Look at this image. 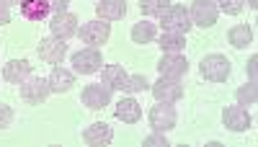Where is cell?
Masks as SVG:
<instances>
[{
  "label": "cell",
  "mask_w": 258,
  "mask_h": 147,
  "mask_svg": "<svg viewBox=\"0 0 258 147\" xmlns=\"http://www.w3.org/2000/svg\"><path fill=\"white\" fill-rule=\"evenodd\" d=\"M145 147H168V139L163 132H153L150 137H145Z\"/></svg>",
  "instance_id": "cell-28"
},
{
  "label": "cell",
  "mask_w": 258,
  "mask_h": 147,
  "mask_svg": "<svg viewBox=\"0 0 258 147\" xmlns=\"http://www.w3.org/2000/svg\"><path fill=\"white\" fill-rule=\"evenodd\" d=\"M49 83L47 78H29L26 83H21V101L31 103V106H39V103H44L47 96H49Z\"/></svg>",
  "instance_id": "cell-6"
},
{
  "label": "cell",
  "mask_w": 258,
  "mask_h": 147,
  "mask_svg": "<svg viewBox=\"0 0 258 147\" xmlns=\"http://www.w3.org/2000/svg\"><path fill=\"white\" fill-rule=\"evenodd\" d=\"M78 36H80L83 44L101 47V44H106V39L111 36V24L103 21V18L88 21V24H83V29H78Z\"/></svg>",
  "instance_id": "cell-4"
},
{
  "label": "cell",
  "mask_w": 258,
  "mask_h": 147,
  "mask_svg": "<svg viewBox=\"0 0 258 147\" xmlns=\"http://www.w3.org/2000/svg\"><path fill=\"white\" fill-rule=\"evenodd\" d=\"M158 18H160V26H163V31H178V34H188V29L194 26L186 6H168V8H165V11L158 16Z\"/></svg>",
  "instance_id": "cell-1"
},
{
  "label": "cell",
  "mask_w": 258,
  "mask_h": 147,
  "mask_svg": "<svg viewBox=\"0 0 258 147\" xmlns=\"http://www.w3.org/2000/svg\"><path fill=\"white\" fill-rule=\"evenodd\" d=\"M170 6V0H140V11L145 16H160Z\"/></svg>",
  "instance_id": "cell-25"
},
{
  "label": "cell",
  "mask_w": 258,
  "mask_h": 147,
  "mask_svg": "<svg viewBox=\"0 0 258 147\" xmlns=\"http://www.w3.org/2000/svg\"><path fill=\"white\" fill-rule=\"evenodd\" d=\"M73 67L80 75H93V72H98L103 67V57H101V52L96 47L80 49V52L73 54Z\"/></svg>",
  "instance_id": "cell-7"
},
{
  "label": "cell",
  "mask_w": 258,
  "mask_h": 147,
  "mask_svg": "<svg viewBox=\"0 0 258 147\" xmlns=\"http://www.w3.org/2000/svg\"><path fill=\"white\" fill-rule=\"evenodd\" d=\"M245 3H248L250 8H258V0H245Z\"/></svg>",
  "instance_id": "cell-33"
},
{
  "label": "cell",
  "mask_w": 258,
  "mask_h": 147,
  "mask_svg": "<svg viewBox=\"0 0 258 147\" xmlns=\"http://www.w3.org/2000/svg\"><path fill=\"white\" fill-rule=\"evenodd\" d=\"M227 39H230V44L235 47V49H245L250 41H253V29L250 26H245V24H240V26H232L230 29V34H227Z\"/></svg>",
  "instance_id": "cell-22"
},
{
  "label": "cell",
  "mask_w": 258,
  "mask_h": 147,
  "mask_svg": "<svg viewBox=\"0 0 258 147\" xmlns=\"http://www.w3.org/2000/svg\"><path fill=\"white\" fill-rule=\"evenodd\" d=\"M222 124L230 132H245L250 127V114L240 106V103H238V106H227L222 111Z\"/></svg>",
  "instance_id": "cell-14"
},
{
  "label": "cell",
  "mask_w": 258,
  "mask_h": 147,
  "mask_svg": "<svg viewBox=\"0 0 258 147\" xmlns=\"http://www.w3.org/2000/svg\"><path fill=\"white\" fill-rule=\"evenodd\" d=\"M255 65H258V57L253 54V57H250V62H248V75H250V80H253V83H255Z\"/></svg>",
  "instance_id": "cell-32"
},
{
  "label": "cell",
  "mask_w": 258,
  "mask_h": 147,
  "mask_svg": "<svg viewBox=\"0 0 258 147\" xmlns=\"http://www.w3.org/2000/svg\"><path fill=\"white\" fill-rule=\"evenodd\" d=\"M49 3H52V8L57 13H64V11H68V6H70V0H49Z\"/></svg>",
  "instance_id": "cell-30"
},
{
  "label": "cell",
  "mask_w": 258,
  "mask_h": 147,
  "mask_svg": "<svg viewBox=\"0 0 258 147\" xmlns=\"http://www.w3.org/2000/svg\"><path fill=\"white\" fill-rule=\"evenodd\" d=\"M150 91H153L155 101H163V103H176L183 98V86H181V80H173V78H163L158 83H153L150 86Z\"/></svg>",
  "instance_id": "cell-8"
},
{
  "label": "cell",
  "mask_w": 258,
  "mask_h": 147,
  "mask_svg": "<svg viewBox=\"0 0 258 147\" xmlns=\"http://www.w3.org/2000/svg\"><path fill=\"white\" fill-rule=\"evenodd\" d=\"M235 98H238L240 106H253V103L258 101V88H255V83L250 80L248 86H240L238 93H235Z\"/></svg>",
  "instance_id": "cell-24"
},
{
  "label": "cell",
  "mask_w": 258,
  "mask_h": 147,
  "mask_svg": "<svg viewBox=\"0 0 258 147\" xmlns=\"http://www.w3.org/2000/svg\"><path fill=\"white\" fill-rule=\"evenodd\" d=\"M49 31H52V36L68 41L70 36L78 34V16H73L68 11H64V13H54V18L49 21Z\"/></svg>",
  "instance_id": "cell-12"
},
{
  "label": "cell",
  "mask_w": 258,
  "mask_h": 147,
  "mask_svg": "<svg viewBox=\"0 0 258 147\" xmlns=\"http://www.w3.org/2000/svg\"><path fill=\"white\" fill-rule=\"evenodd\" d=\"M230 72H232V67L225 54H207L202 59V75L209 83H225L230 78Z\"/></svg>",
  "instance_id": "cell-5"
},
{
  "label": "cell",
  "mask_w": 258,
  "mask_h": 147,
  "mask_svg": "<svg viewBox=\"0 0 258 147\" xmlns=\"http://www.w3.org/2000/svg\"><path fill=\"white\" fill-rule=\"evenodd\" d=\"M47 83H49V91L52 93H68L75 86V75L70 70H64V67H54L52 75L47 78Z\"/></svg>",
  "instance_id": "cell-20"
},
{
  "label": "cell",
  "mask_w": 258,
  "mask_h": 147,
  "mask_svg": "<svg viewBox=\"0 0 258 147\" xmlns=\"http://www.w3.org/2000/svg\"><path fill=\"white\" fill-rule=\"evenodd\" d=\"M64 54H68V44H64V39H57V36L41 39L39 57L44 62H49V65H59V62L64 59Z\"/></svg>",
  "instance_id": "cell-11"
},
{
  "label": "cell",
  "mask_w": 258,
  "mask_h": 147,
  "mask_svg": "<svg viewBox=\"0 0 258 147\" xmlns=\"http://www.w3.org/2000/svg\"><path fill=\"white\" fill-rule=\"evenodd\" d=\"M11 121H13V111H11V106H6V103H0V129L11 127Z\"/></svg>",
  "instance_id": "cell-29"
},
{
  "label": "cell",
  "mask_w": 258,
  "mask_h": 147,
  "mask_svg": "<svg viewBox=\"0 0 258 147\" xmlns=\"http://www.w3.org/2000/svg\"><path fill=\"white\" fill-rule=\"evenodd\" d=\"M126 78H129V72L121 65H106L103 67V86L109 91H124Z\"/></svg>",
  "instance_id": "cell-21"
},
{
  "label": "cell",
  "mask_w": 258,
  "mask_h": 147,
  "mask_svg": "<svg viewBox=\"0 0 258 147\" xmlns=\"http://www.w3.org/2000/svg\"><path fill=\"white\" fill-rule=\"evenodd\" d=\"M111 139H114V129L106 121H93L91 127L83 129V142L91 147H106Z\"/></svg>",
  "instance_id": "cell-13"
},
{
  "label": "cell",
  "mask_w": 258,
  "mask_h": 147,
  "mask_svg": "<svg viewBox=\"0 0 258 147\" xmlns=\"http://www.w3.org/2000/svg\"><path fill=\"white\" fill-rule=\"evenodd\" d=\"M96 13L103 21H121L126 13V3L124 0H98L96 3Z\"/></svg>",
  "instance_id": "cell-18"
},
{
  "label": "cell",
  "mask_w": 258,
  "mask_h": 147,
  "mask_svg": "<svg viewBox=\"0 0 258 147\" xmlns=\"http://www.w3.org/2000/svg\"><path fill=\"white\" fill-rule=\"evenodd\" d=\"M176 124H178V114L173 109V103H163L158 101V106L150 109V127H153V132H170V129H176Z\"/></svg>",
  "instance_id": "cell-3"
},
{
  "label": "cell",
  "mask_w": 258,
  "mask_h": 147,
  "mask_svg": "<svg viewBox=\"0 0 258 147\" xmlns=\"http://www.w3.org/2000/svg\"><path fill=\"white\" fill-rule=\"evenodd\" d=\"M0 3H6V6H13V3H21V0H0Z\"/></svg>",
  "instance_id": "cell-34"
},
{
  "label": "cell",
  "mask_w": 258,
  "mask_h": 147,
  "mask_svg": "<svg viewBox=\"0 0 258 147\" xmlns=\"http://www.w3.org/2000/svg\"><path fill=\"white\" fill-rule=\"evenodd\" d=\"M18 6H21V16H24L26 21H41L52 11L49 0H21Z\"/></svg>",
  "instance_id": "cell-17"
},
{
  "label": "cell",
  "mask_w": 258,
  "mask_h": 147,
  "mask_svg": "<svg viewBox=\"0 0 258 147\" xmlns=\"http://www.w3.org/2000/svg\"><path fill=\"white\" fill-rule=\"evenodd\" d=\"M217 8L227 16H238L245 8V0H217Z\"/></svg>",
  "instance_id": "cell-27"
},
{
  "label": "cell",
  "mask_w": 258,
  "mask_h": 147,
  "mask_svg": "<svg viewBox=\"0 0 258 147\" xmlns=\"http://www.w3.org/2000/svg\"><path fill=\"white\" fill-rule=\"evenodd\" d=\"M8 21H11V11H8L6 3H0V26H6Z\"/></svg>",
  "instance_id": "cell-31"
},
{
  "label": "cell",
  "mask_w": 258,
  "mask_h": 147,
  "mask_svg": "<svg viewBox=\"0 0 258 147\" xmlns=\"http://www.w3.org/2000/svg\"><path fill=\"white\" fill-rule=\"evenodd\" d=\"M158 39V47L168 54H181L186 49V34H178V31H163Z\"/></svg>",
  "instance_id": "cell-19"
},
{
  "label": "cell",
  "mask_w": 258,
  "mask_h": 147,
  "mask_svg": "<svg viewBox=\"0 0 258 147\" xmlns=\"http://www.w3.org/2000/svg\"><path fill=\"white\" fill-rule=\"evenodd\" d=\"M114 116L124 124H137L142 119V106L135 101V98H121L114 109Z\"/></svg>",
  "instance_id": "cell-16"
},
{
  "label": "cell",
  "mask_w": 258,
  "mask_h": 147,
  "mask_svg": "<svg viewBox=\"0 0 258 147\" xmlns=\"http://www.w3.org/2000/svg\"><path fill=\"white\" fill-rule=\"evenodd\" d=\"M31 78V62L29 59H11L3 67V80L13 83V86H21Z\"/></svg>",
  "instance_id": "cell-15"
},
{
  "label": "cell",
  "mask_w": 258,
  "mask_h": 147,
  "mask_svg": "<svg viewBox=\"0 0 258 147\" xmlns=\"http://www.w3.org/2000/svg\"><path fill=\"white\" fill-rule=\"evenodd\" d=\"M147 88H150V83H147L145 75H129V78H126V86H124L126 93H142V91H147Z\"/></svg>",
  "instance_id": "cell-26"
},
{
  "label": "cell",
  "mask_w": 258,
  "mask_h": 147,
  "mask_svg": "<svg viewBox=\"0 0 258 147\" xmlns=\"http://www.w3.org/2000/svg\"><path fill=\"white\" fill-rule=\"evenodd\" d=\"M158 31H155V24H150V21H140V24L132 26V41L135 44H150V41H155Z\"/></svg>",
  "instance_id": "cell-23"
},
{
  "label": "cell",
  "mask_w": 258,
  "mask_h": 147,
  "mask_svg": "<svg viewBox=\"0 0 258 147\" xmlns=\"http://www.w3.org/2000/svg\"><path fill=\"white\" fill-rule=\"evenodd\" d=\"M188 16H191V24H197L202 29L214 26V24H217V16H220L217 0H191Z\"/></svg>",
  "instance_id": "cell-2"
},
{
  "label": "cell",
  "mask_w": 258,
  "mask_h": 147,
  "mask_svg": "<svg viewBox=\"0 0 258 147\" xmlns=\"http://www.w3.org/2000/svg\"><path fill=\"white\" fill-rule=\"evenodd\" d=\"M80 101H83V106H88V109H93V111H101V109L109 106L111 91L106 88L103 83H93V86H85V88H83Z\"/></svg>",
  "instance_id": "cell-9"
},
{
  "label": "cell",
  "mask_w": 258,
  "mask_h": 147,
  "mask_svg": "<svg viewBox=\"0 0 258 147\" xmlns=\"http://www.w3.org/2000/svg\"><path fill=\"white\" fill-rule=\"evenodd\" d=\"M158 72L163 78H173V80H181L186 72H188V62L183 54H168L163 52L160 62H158Z\"/></svg>",
  "instance_id": "cell-10"
}]
</instances>
